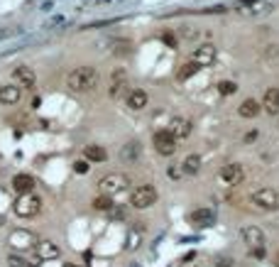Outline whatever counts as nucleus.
Segmentation results:
<instances>
[{"mask_svg":"<svg viewBox=\"0 0 279 267\" xmlns=\"http://www.w3.org/2000/svg\"><path fill=\"white\" fill-rule=\"evenodd\" d=\"M255 137H257V133H255V130H252V133H247V135H245V142H252V140H255Z\"/></svg>","mask_w":279,"mask_h":267,"instance_id":"29","label":"nucleus"},{"mask_svg":"<svg viewBox=\"0 0 279 267\" xmlns=\"http://www.w3.org/2000/svg\"><path fill=\"white\" fill-rule=\"evenodd\" d=\"M167 130L174 135V140H186V137L191 135V123H189L186 118H174Z\"/></svg>","mask_w":279,"mask_h":267,"instance_id":"11","label":"nucleus"},{"mask_svg":"<svg viewBox=\"0 0 279 267\" xmlns=\"http://www.w3.org/2000/svg\"><path fill=\"white\" fill-rule=\"evenodd\" d=\"M218 91H220L223 96H233V93L238 91V83H235V81H220V83H218Z\"/></svg>","mask_w":279,"mask_h":267,"instance_id":"24","label":"nucleus"},{"mask_svg":"<svg viewBox=\"0 0 279 267\" xmlns=\"http://www.w3.org/2000/svg\"><path fill=\"white\" fill-rule=\"evenodd\" d=\"M15 81H17L20 86H25V88H32L35 81H37V76H35V71L30 67H17L15 69Z\"/></svg>","mask_w":279,"mask_h":267,"instance_id":"15","label":"nucleus"},{"mask_svg":"<svg viewBox=\"0 0 279 267\" xmlns=\"http://www.w3.org/2000/svg\"><path fill=\"white\" fill-rule=\"evenodd\" d=\"M277 267H279V255H277Z\"/></svg>","mask_w":279,"mask_h":267,"instance_id":"31","label":"nucleus"},{"mask_svg":"<svg viewBox=\"0 0 279 267\" xmlns=\"http://www.w3.org/2000/svg\"><path fill=\"white\" fill-rule=\"evenodd\" d=\"M73 169H76L78 174H86V172H88V162H83V159H78V162L73 164Z\"/></svg>","mask_w":279,"mask_h":267,"instance_id":"26","label":"nucleus"},{"mask_svg":"<svg viewBox=\"0 0 279 267\" xmlns=\"http://www.w3.org/2000/svg\"><path fill=\"white\" fill-rule=\"evenodd\" d=\"M12 189H15L17 194H32V189H35V177H30V174H15V177H12Z\"/></svg>","mask_w":279,"mask_h":267,"instance_id":"13","label":"nucleus"},{"mask_svg":"<svg viewBox=\"0 0 279 267\" xmlns=\"http://www.w3.org/2000/svg\"><path fill=\"white\" fill-rule=\"evenodd\" d=\"M252 203L265 208V211H277L279 208V191L270 189V187H262L252 194Z\"/></svg>","mask_w":279,"mask_h":267,"instance_id":"4","label":"nucleus"},{"mask_svg":"<svg viewBox=\"0 0 279 267\" xmlns=\"http://www.w3.org/2000/svg\"><path fill=\"white\" fill-rule=\"evenodd\" d=\"M189 221H191L194 226L204 228V226H210V223L215 221V213H213L210 208H196V211L189 213Z\"/></svg>","mask_w":279,"mask_h":267,"instance_id":"12","label":"nucleus"},{"mask_svg":"<svg viewBox=\"0 0 279 267\" xmlns=\"http://www.w3.org/2000/svg\"><path fill=\"white\" fill-rule=\"evenodd\" d=\"M218 177H220V182H225L228 187H238V184L245 182V169H243V164H225Z\"/></svg>","mask_w":279,"mask_h":267,"instance_id":"8","label":"nucleus"},{"mask_svg":"<svg viewBox=\"0 0 279 267\" xmlns=\"http://www.w3.org/2000/svg\"><path fill=\"white\" fill-rule=\"evenodd\" d=\"M93 208H98V211H110V208H113V201H110V196L101 194V196L93 199Z\"/></svg>","mask_w":279,"mask_h":267,"instance_id":"23","label":"nucleus"},{"mask_svg":"<svg viewBox=\"0 0 279 267\" xmlns=\"http://www.w3.org/2000/svg\"><path fill=\"white\" fill-rule=\"evenodd\" d=\"M7 243L15 248V250H30V248H37V235L35 233H30V230H12L10 233V238H7Z\"/></svg>","mask_w":279,"mask_h":267,"instance_id":"7","label":"nucleus"},{"mask_svg":"<svg viewBox=\"0 0 279 267\" xmlns=\"http://www.w3.org/2000/svg\"><path fill=\"white\" fill-rule=\"evenodd\" d=\"M0 226H2V216H0Z\"/></svg>","mask_w":279,"mask_h":267,"instance_id":"30","label":"nucleus"},{"mask_svg":"<svg viewBox=\"0 0 279 267\" xmlns=\"http://www.w3.org/2000/svg\"><path fill=\"white\" fill-rule=\"evenodd\" d=\"M169 174H172V179H179L184 172H181V164H172V169H169Z\"/></svg>","mask_w":279,"mask_h":267,"instance_id":"28","label":"nucleus"},{"mask_svg":"<svg viewBox=\"0 0 279 267\" xmlns=\"http://www.w3.org/2000/svg\"><path fill=\"white\" fill-rule=\"evenodd\" d=\"M262 106H265V111H267V113L277 115V113H279V88H267V91H265Z\"/></svg>","mask_w":279,"mask_h":267,"instance_id":"17","label":"nucleus"},{"mask_svg":"<svg viewBox=\"0 0 279 267\" xmlns=\"http://www.w3.org/2000/svg\"><path fill=\"white\" fill-rule=\"evenodd\" d=\"M17 101H20V88H17L15 83L0 86V103H2V106H15Z\"/></svg>","mask_w":279,"mask_h":267,"instance_id":"16","label":"nucleus"},{"mask_svg":"<svg viewBox=\"0 0 279 267\" xmlns=\"http://www.w3.org/2000/svg\"><path fill=\"white\" fill-rule=\"evenodd\" d=\"M140 233H133V235H130V243H128V250H138L140 245Z\"/></svg>","mask_w":279,"mask_h":267,"instance_id":"27","label":"nucleus"},{"mask_svg":"<svg viewBox=\"0 0 279 267\" xmlns=\"http://www.w3.org/2000/svg\"><path fill=\"white\" fill-rule=\"evenodd\" d=\"M83 157H86V162H105L108 159V152L101 145H88L83 150Z\"/></svg>","mask_w":279,"mask_h":267,"instance_id":"19","label":"nucleus"},{"mask_svg":"<svg viewBox=\"0 0 279 267\" xmlns=\"http://www.w3.org/2000/svg\"><path fill=\"white\" fill-rule=\"evenodd\" d=\"M199 69H201V67H199L196 62H189V64H184V67L179 69L176 78H179V81H186V78H191V76H194V74H196Z\"/></svg>","mask_w":279,"mask_h":267,"instance_id":"22","label":"nucleus"},{"mask_svg":"<svg viewBox=\"0 0 279 267\" xmlns=\"http://www.w3.org/2000/svg\"><path fill=\"white\" fill-rule=\"evenodd\" d=\"M154 201H157V189H154L152 184L138 187V189L130 194V203H133L135 208H149V206H154Z\"/></svg>","mask_w":279,"mask_h":267,"instance_id":"5","label":"nucleus"},{"mask_svg":"<svg viewBox=\"0 0 279 267\" xmlns=\"http://www.w3.org/2000/svg\"><path fill=\"white\" fill-rule=\"evenodd\" d=\"M152 145H154V150H157L159 154H164V157H169V154L176 152V140H174V135L169 133V130H157L154 137H152Z\"/></svg>","mask_w":279,"mask_h":267,"instance_id":"6","label":"nucleus"},{"mask_svg":"<svg viewBox=\"0 0 279 267\" xmlns=\"http://www.w3.org/2000/svg\"><path fill=\"white\" fill-rule=\"evenodd\" d=\"M128 177L125 174H108V177H103L101 179V191L105 194V196H115V194H120V191H125L128 189Z\"/></svg>","mask_w":279,"mask_h":267,"instance_id":"3","label":"nucleus"},{"mask_svg":"<svg viewBox=\"0 0 279 267\" xmlns=\"http://www.w3.org/2000/svg\"><path fill=\"white\" fill-rule=\"evenodd\" d=\"M128 108H133V111H142L144 106H147V93L142 91V88H133L130 93H128Z\"/></svg>","mask_w":279,"mask_h":267,"instance_id":"18","label":"nucleus"},{"mask_svg":"<svg viewBox=\"0 0 279 267\" xmlns=\"http://www.w3.org/2000/svg\"><path fill=\"white\" fill-rule=\"evenodd\" d=\"M243 240H245V245H250L252 250L255 248H265V233L257 228V226H247V228H243Z\"/></svg>","mask_w":279,"mask_h":267,"instance_id":"9","label":"nucleus"},{"mask_svg":"<svg viewBox=\"0 0 279 267\" xmlns=\"http://www.w3.org/2000/svg\"><path fill=\"white\" fill-rule=\"evenodd\" d=\"M199 169H201V157L199 154H189L181 162V172L184 174H199Z\"/></svg>","mask_w":279,"mask_h":267,"instance_id":"21","label":"nucleus"},{"mask_svg":"<svg viewBox=\"0 0 279 267\" xmlns=\"http://www.w3.org/2000/svg\"><path fill=\"white\" fill-rule=\"evenodd\" d=\"M35 250H37L39 260H57L59 258V248L54 243H49V240H39Z\"/></svg>","mask_w":279,"mask_h":267,"instance_id":"14","label":"nucleus"},{"mask_svg":"<svg viewBox=\"0 0 279 267\" xmlns=\"http://www.w3.org/2000/svg\"><path fill=\"white\" fill-rule=\"evenodd\" d=\"M67 83H69L71 91H78V93L81 91H91V88L98 86V71L93 67H78L69 74Z\"/></svg>","mask_w":279,"mask_h":267,"instance_id":"1","label":"nucleus"},{"mask_svg":"<svg viewBox=\"0 0 279 267\" xmlns=\"http://www.w3.org/2000/svg\"><path fill=\"white\" fill-rule=\"evenodd\" d=\"M67 267H76V265H67Z\"/></svg>","mask_w":279,"mask_h":267,"instance_id":"32","label":"nucleus"},{"mask_svg":"<svg viewBox=\"0 0 279 267\" xmlns=\"http://www.w3.org/2000/svg\"><path fill=\"white\" fill-rule=\"evenodd\" d=\"M7 265H10V267H27L30 263H27V260H22L20 255H10V258H7Z\"/></svg>","mask_w":279,"mask_h":267,"instance_id":"25","label":"nucleus"},{"mask_svg":"<svg viewBox=\"0 0 279 267\" xmlns=\"http://www.w3.org/2000/svg\"><path fill=\"white\" fill-rule=\"evenodd\" d=\"M191 62H196L199 67H209V64H213V62H215V47H213V44H201V47H196Z\"/></svg>","mask_w":279,"mask_h":267,"instance_id":"10","label":"nucleus"},{"mask_svg":"<svg viewBox=\"0 0 279 267\" xmlns=\"http://www.w3.org/2000/svg\"><path fill=\"white\" fill-rule=\"evenodd\" d=\"M260 103L255 101V98H247V101H243L240 103V108H238V113L243 115V118H257L260 115Z\"/></svg>","mask_w":279,"mask_h":267,"instance_id":"20","label":"nucleus"},{"mask_svg":"<svg viewBox=\"0 0 279 267\" xmlns=\"http://www.w3.org/2000/svg\"><path fill=\"white\" fill-rule=\"evenodd\" d=\"M12 211L20 218H32V216H37L42 211V201L37 199L35 194H20L15 199V203H12Z\"/></svg>","mask_w":279,"mask_h":267,"instance_id":"2","label":"nucleus"}]
</instances>
